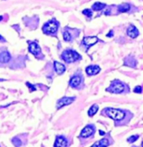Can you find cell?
<instances>
[{
	"label": "cell",
	"instance_id": "5b68a950",
	"mask_svg": "<svg viewBox=\"0 0 143 147\" xmlns=\"http://www.w3.org/2000/svg\"><path fill=\"white\" fill-rule=\"evenodd\" d=\"M75 97L74 96H72V97H63L61 99H60L58 102H57V109H60L61 107H65V106H67V105H70L71 103H72L75 101Z\"/></svg>",
	"mask_w": 143,
	"mask_h": 147
},
{
	"label": "cell",
	"instance_id": "3957f363",
	"mask_svg": "<svg viewBox=\"0 0 143 147\" xmlns=\"http://www.w3.org/2000/svg\"><path fill=\"white\" fill-rule=\"evenodd\" d=\"M57 29H58V23L54 20L45 23L42 28L43 32L45 34H55Z\"/></svg>",
	"mask_w": 143,
	"mask_h": 147
},
{
	"label": "cell",
	"instance_id": "d6986e66",
	"mask_svg": "<svg viewBox=\"0 0 143 147\" xmlns=\"http://www.w3.org/2000/svg\"><path fill=\"white\" fill-rule=\"evenodd\" d=\"M104 7H105V4H104V3H95L92 6L93 9H94V10H96V11H100L101 9H103Z\"/></svg>",
	"mask_w": 143,
	"mask_h": 147
},
{
	"label": "cell",
	"instance_id": "d4e9b609",
	"mask_svg": "<svg viewBox=\"0 0 143 147\" xmlns=\"http://www.w3.org/2000/svg\"><path fill=\"white\" fill-rule=\"evenodd\" d=\"M13 142H14V144L15 145V146H20L21 145V142L18 140V141L16 142V139H14V140H13Z\"/></svg>",
	"mask_w": 143,
	"mask_h": 147
},
{
	"label": "cell",
	"instance_id": "2e32d148",
	"mask_svg": "<svg viewBox=\"0 0 143 147\" xmlns=\"http://www.w3.org/2000/svg\"><path fill=\"white\" fill-rule=\"evenodd\" d=\"M130 6L128 3H122V4L119 5L118 10L120 13H126V12H127V11L130 10Z\"/></svg>",
	"mask_w": 143,
	"mask_h": 147
},
{
	"label": "cell",
	"instance_id": "f546056e",
	"mask_svg": "<svg viewBox=\"0 0 143 147\" xmlns=\"http://www.w3.org/2000/svg\"><path fill=\"white\" fill-rule=\"evenodd\" d=\"M1 38H2V37H1V36H0V39H1Z\"/></svg>",
	"mask_w": 143,
	"mask_h": 147
},
{
	"label": "cell",
	"instance_id": "9a60e30c",
	"mask_svg": "<svg viewBox=\"0 0 143 147\" xmlns=\"http://www.w3.org/2000/svg\"><path fill=\"white\" fill-rule=\"evenodd\" d=\"M110 145V141L108 139H103L100 141H97L96 143H94L92 146L93 147H104L108 146Z\"/></svg>",
	"mask_w": 143,
	"mask_h": 147
},
{
	"label": "cell",
	"instance_id": "9c48e42d",
	"mask_svg": "<svg viewBox=\"0 0 143 147\" xmlns=\"http://www.w3.org/2000/svg\"><path fill=\"white\" fill-rule=\"evenodd\" d=\"M68 146L67 140L63 136H57L55 141L54 146L56 147H66Z\"/></svg>",
	"mask_w": 143,
	"mask_h": 147
},
{
	"label": "cell",
	"instance_id": "7a4b0ae2",
	"mask_svg": "<svg viewBox=\"0 0 143 147\" xmlns=\"http://www.w3.org/2000/svg\"><path fill=\"white\" fill-rule=\"evenodd\" d=\"M61 58L66 63H69L78 60L80 59V55L73 50H65L61 54Z\"/></svg>",
	"mask_w": 143,
	"mask_h": 147
},
{
	"label": "cell",
	"instance_id": "7c38bea8",
	"mask_svg": "<svg viewBox=\"0 0 143 147\" xmlns=\"http://www.w3.org/2000/svg\"><path fill=\"white\" fill-rule=\"evenodd\" d=\"M127 35L130 38H136L139 35V31L134 26H130L127 29Z\"/></svg>",
	"mask_w": 143,
	"mask_h": 147
},
{
	"label": "cell",
	"instance_id": "44dd1931",
	"mask_svg": "<svg viewBox=\"0 0 143 147\" xmlns=\"http://www.w3.org/2000/svg\"><path fill=\"white\" fill-rule=\"evenodd\" d=\"M138 135H133V136H131V137H130L128 140H127V141H128L129 143H133V142H135L137 139H138Z\"/></svg>",
	"mask_w": 143,
	"mask_h": 147
},
{
	"label": "cell",
	"instance_id": "52a82bcc",
	"mask_svg": "<svg viewBox=\"0 0 143 147\" xmlns=\"http://www.w3.org/2000/svg\"><path fill=\"white\" fill-rule=\"evenodd\" d=\"M94 131H95L94 127L93 125H88V126H86L85 128L82 130L80 135L82 138H88V137H90L91 135H93Z\"/></svg>",
	"mask_w": 143,
	"mask_h": 147
},
{
	"label": "cell",
	"instance_id": "cb8c5ba5",
	"mask_svg": "<svg viewBox=\"0 0 143 147\" xmlns=\"http://www.w3.org/2000/svg\"><path fill=\"white\" fill-rule=\"evenodd\" d=\"M26 85H27V86H29V89H30V90H31V91H33V90H35V87H34L33 86H31L29 83H28V82H27V83H26Z\"/></svg>",
	"mask_w": 143,
	"mask_h": 147
},
{
	"label": "cell",
	"instance_id": "f1b7e54d",
	"mask_svg": "<svg viewBox=\"0 0 143 147\" xmlns=\"http://www.w3.org/2000/svg\"><path fill=\"white\" fill-rule=\"evenodd\" d=\"M142 146H143V142H142Z\"/></svg>",
	"mask_w": 143,
	"mask_h": 147
},
{
	"label": "cell",
	"instance_id": "30bf717a",
	"mask_svg": "<svg viewBox=\"0 0 143 147\" xmlns=\"http://www.w3.org/2000/svg\"><path fill=\"white\" fill-rule=\"evenodd\" d=\"M100 72V68L98 65H90L87 67L86 73L88 75H95Z\"/></svg>",
	"mask_w": 143,
	"mask_h": 147
},
{
	"label": "cell",
	"instance_id": "ffe728a7",
	"mask_svg": "<svg viewBox=\"0 0 143 147\" xmlns=\"http://www.w3.org/2000/svg\"><path fill=\"white\" fill-rule=\"evenodd\" d=\"M63 39L66 41V42H70L72 40V35L71 33L67 30L64 31L63 33Z\"/></svg>",
	"mask_w": 143,
	"mask_h": 147
},
{
	"label": "cell",
	"instance_id": "8992f818",
	"mask_svg": "<svg viewBox=\"0 0 143 147\" xmlns=\"http://www.w3.org/2000/svg\"><path fill=\"white\" fill-rule=\"evenodd\" d=\"M99 41V38L97 36H85L83 40V43L85 45L86 47H90L91 46L97 43Z\"/></svg>",
	"mask_w": 143,
	"mask_h": 147
},
{
	"label": "cell",
	"instance_id": "4fadbf2b",
	"mask_svg": "<svg viewBox=\"0 0 143 147\" xmlns=\"http://www.w3.org/2000/svg\"><path fill=\"white\" fill-rule=\"evenodd\" d=\"M54 68H55L56 72L58 74H62L66 70L65 66L62 63H59V62H54Z\"/></svg>",
	"mask_w": 143,
	"mask_h": 147
},
{
	"label": "cell",
	"instance_id": "e0dca14e",
	"mask_svg": "<svg viewBox=\"0 0 143 147\" xmlns=\"http://www.w3.org/2000/svg\"><path fill=\"white\" fill-rule=\"evenodd\" d=\"M125 64L130 67H135L136 66V60L133 57H128L125 59Z\"/></svg>",
	"mask_w": 143,
	"mask_h": 147
},
{
	"label": "cell",
	"instance_id": "603a6c76",
	"mask_svg": "<svg viewBox=\"0 0 143 147\" xmlns=\"http://www.w3.org/2000/svg\"><path fill=\"white\" fill-rule=\"evenodd\" d=\"M142 87H141L140 86L135 87V89H134V91H135L136 93H142Z\"/></svg>",
	"mask_w": 143,
	"mask_h": 147
},
{
	"label": "cell",
	"instance_id": "5bb4252c",
	"mask_svg": "<svg viewBox=\"0 0 143 147\" xmlns=\"http://www.w3.org/2000/svg\"><path fill=\"white\" fill-rule=\"evenodd\" d=\"M9 60H10V54L9 53V52L4 51L0 53V62L1 63H8Z\"/></svg>",
	"mask_w": 143,
	"mask_h": 147
},
{
	"label": "cell",
	"instance_id": "4316f807",
	"mask_svg": "<svg viewBox=\"0 0 143 147\" xmlns=\"http://www.w3.org/2000/svg\"><path fill=\"white\" fill-rule=\"evenodd\" d=\"M100 134H103V135H104V132H102V131H100Z\"/></svg>",
	"mask_w": 143,
	"mask_h": 147
},
{
	"label": "cell",
	"instance_id": "8fae6325",
	"mask_svg": "<svg viewBox=\"0 0 143 147\" xmlns=\"http://www.w3.org/2000/svg\"><path fill=\"white\" fill-rule=\"evenodd\" d=\"M81 82H82V78H81V76L76 75V76H73V77L72 78L69 84H70V86H71L72 87L77 88V87H78V86L81 85Z\"/></svg>",
	"mask_w": 143,
	"mask_h": 147
},
{
	"label": "cell",
	"instance_id": "484cf974",
	"mask_svg": "<svg viewBox=\"0 0 143 147\" xmlns=\"http://www.w3.org/2000/svg\"><path fill=\"white\" fill-rule=\"evenodd\" d=\"M113 36V31H112V30H111V31H110V34H108V35H107V36H108V37H109V36H110V37H111V36Z\"/></svg>",
	"mask_w": 143,
	"mask_h": 147
},
{
	"label": "cell",
	"instance_id": "ac0fdd59",
	"mask_svg": "<svg viewBox=\"0 0 143 147\" xmlns=\"http://www.w3.org/2000/svg\"><path fill=\"white\" fill-rule=\"evenodd\" d=\"M98 109H99V106H98V105H96V104L93 105V106L90 107V109L88 110V116H89V117H93L94 115H95V113H97Z\"/></svg>",
	"mask_w": 143,
	"mask_h": 147
},
{
	"label": "cell",
	"instance_id": "ba28073f",
	"mask_svg": "<svg viewBox=\"0 0 143 147\" xmlns=\"http://www.w3.org/2000/svg\"><path fill=\"white\" fill-rule=\"evenodd\" d=\"M29 51L33 55L38 57V55L41 53V47L36 42H29Z\"/></svg>",
	"mask_w": 143,
	"mask_h": 147
},
{
	"label": "cell",
	"instance_id": "83f0119b",
	"mask_svg": "<svg viewBox=\"0 0 143 147\" xmlns=\"http://www.w3.org/2000/svg\"><path fill=\"white\" fill-rule=\"evenodd\" d=\"M2 19H3V17H2V16H0V20H1Z\"/></svg>",
	"mask_w": 143,
	"mask_h": 147
},
{
	"label": "cell",
	"instance_id": "7402d4cb",
	"mask_svg": "<svg viewBox=\"0 0 143 147\" xmlns=\"http://www.w3.org/2000/svg\"><path fill=\"white\" fill-rule=\"evenodd\" d=\"M83 14L87 15V16H88V17H89V18H90V17L92 16V15H93L92 11H91L90 9H84V10L83 11Z\"/></svg>",
	"mask_w": 143,
	"mask_h": 147
},
{
	"label": "cell",
	"instance_id": "277c9868",
	"mask_svg": "<svg viewBox=\"0 0 143 147\" xmlns=\"http://www.w3.org/2000/svg\"><path fill=\"white\" fill-rule=\"evenodd\" d=\"M125 90V86L124 84H122L120 81L119 80H114L112 82V84L110 85V86L107 89L108 91H110L112 93H115V94H119L123 92Z\"/></svg>",
	"mask_w": 143,
	"mask_h": 147
},
{
	"label": "cell",
	"instance_id": "6da1fadb",
	"mask_svg": "<svg viewBox=\"0 0 143 147\" xmlns=\"http://www.w3.org/2000/svg\"><path fill=\"white\" fill-rule=\"evenodd\" d=\"M104 113H106V115L108 117L111 118L115 121L122 120L126 116L125 112H123L120 109H114V108H105Z\"/></svg>",
	"mask_w": 143,
	"mask_h": 147
}]
</instances>
